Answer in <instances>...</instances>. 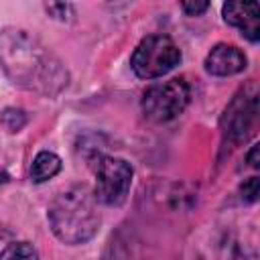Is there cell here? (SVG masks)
<instances>
[{
	"label": "cell",
	"mask_w": 260,
	"mask_h": 260,
	"mask_svg": "<svg viewBox=\"0 0 260 260\" xmlns=\"http://www.w3.org/2000/svg\"><path fill=\"white\" fill-rule=\"evenodd\" d=\"M256 116V93H248L246 89L242 95H236L232 104L225 108L221 126H223V136L230 138L232 142H240L248 128L252 126Z\"/></svg>",
	"instance_id": "obj_6"
},
{
	"label": "cell",
	"mask_w": 260,
	"mask_h": 260,
	"mask_svg": "<svg viewBox=\"0 0 260 260\" xmlns=\"http://www.w3.org/2000/svg\"><path fill=\"white\" fill-rule=\"evenodd\" d=\"M191 100V87L183 77H173L150 85L142 95V112L152 122H171L185 112Z\"/></svg>",
	"instance_id": "obj_4"
},
{
	"label": "cell",
	"mask_w": 260,
	"mask_h": 260,
	"mask_svg": "<svg viewBox=\"0 0 260 260\" xmlns=\"http://www.w3.org/2000/svg\"><path fill=\"white\" fill-rule=\"evenodd\" d=\"M223 20L236 26L242 37L250 43H258L260 39V6L258 2H225L221 8Z\"/></svg>",
	"instance_id": "obj_8"
},
{
	"label": "cell",
	"mask_w": 260,
	"mask_h": 260,
	"mask_svg": "<svg viewBox=\"0 0 260 260\" xmlns=\"http://www.w3.org/2000/svg\"><path fill=\"white\" fill-rule=\"evenodd\" d=\"M6 181H8V175H6V173H0V185L6 183Z\"/></svg>",
	"instance_id": "obj_16"
},
{
	"label": "cell",
	"mask_w": 260,
	"mask_h": 260,
	"mask_svg": "<svg viewBox=\"0 0 260 260\" xmlns=\"http://www.w3.org/2000/svg\"><path fill=\"white\" fill-rule=\"evenodd\" d=\"M61 167H63V162H61V158L55 152L41 150L32 158V165H30V181L32 183H45V181L53 179L61 171Z\"/></svg>",
	"instance_id": "obj_9"
},
{
	"label": "cell",
	"mask_w": 260,
	"mask_h": 260,
	"mask_svg": "<svg viewBox=\"0 0 260 260\" xmlns=\"http://www.w3.org/2000/svg\"><path fill=\"white\" fill-rule=\"evenodd\" d=\"M49 225L53 234L69 246L85 244L100 232L98 199L85 187L61 191L49 205Z\"/></svg>",
	"instance_id": "obj_2"
},
{
	"label": "cell",
	"mask_w": 260,
	"mask_h": 260,
	"mask_svg": "<svg viewBox=\"0 0 260 260\" xmlns=\"http://www.w3.org/2000/svg\"><path fill=\"white\" fill-rule=\"evenodd\" d=\"M181 8L189 16H199V14H203L209 8V2H183Z\"/></svg>",
	"instance_id": "obj_14"
},
{
	"label": "cell",
	"mask_w": 260,
	"mask_h": 260,
	"mask_svg": "<svg viewBox=\"0 0 260 260\" xmlns=\"http://www.w3.org/2000/svg\"><path fill=\"white\" fill-rule=\"evenodd\" d=\"M45 10L51 16L59 18V20H69V16L75 14V8L71 4H67V2H51V4H45Z\"/></svg>",
	"instance_id": "obj_12"
},
{
	"label": "cell",
	"mask_w": 260,
	"mask_h": 260,
	"mask_svg": "<svg viewBox=\"0 0 260 260\" xmlns=\"http://www.w3.org/2000/svg\"><path fill=\"white\" fill-rule=\"evenodd\" d=\"M205 71L209 75L215 77H228V75H236L240 71L246 69L248 65V57L246 53L236 47V45H228V43H217L205 57Z\"/></svg>",
	"instance_id": "obj_7"
},
{
	"label": "cell",
	"mask_w": 260,
	"mask_h": 260,
	"mask_svg": "<svg viewBox=\"0 0 260 260\" xmlns=\"http://www.w3.org/2000/svg\"><path fill=\"white\" fill-rule=\"evenodd\" d=\"M246 162H248L250 167L258 169V165H260V160H258V144H254V146L250 148V152L246 154Z\"/></svg>",
	"instance_id": "obj_15"
},
{
	"label": "cell",
	"mask_w": 260,
	"mask_h": 260,
	"mask_svg": "<svg viewBox=\"0 0 260 260\" xmlns=\"http://www.w3.org/2000/svg\"><path fill=\"white\" fill-rule=\"evenodd\" d=\"M0 67L14 85L47 98L59 95L69 83L63 61L32 32L16 26L0 30Z\"/></svg>",
	"instance_id": "obj_1"
},
{
	"label": "cell",
	"mask_w": 260,
	"mask_h": 260,
	"mask_svg": "<svg viewBox=\"0 0 260 260\" xmlns=\"http://www.w3.org/2000/svg\"><path fill=\"white\" fill-rule=\"evenodd\" d=\"M0 260H39V252L28 242H12L0 252Z\"/></svg>",
	"instance_id": "obj_10"
},
{
	"label": "cell",
	"mask_w": 260,
	"mask_h": 260,
	"mask_svg": "<svg viewBox=\"0 0 260 260\" xmlns=\"http://www.w3.org/2000/svg\"><path fill=\"white\" fill-rule=\"evenodd\" d=\"M0 124L8 132H18L26 124V114L22 110H16V108H6L2 112V116H0Z\"/></svg>",
	"instance_id": "obj_11"
},
{
	"label": "cell",
	"mask_w": 260,
	"mask_h": 260,
	"mask_svg": "<svg viewBox=\"0 0 260 260\" xmlns=\"http://www.w3.org/2000/svg\"><path fill=\"white\" fill-rule=\"evenodd\" d=\"M240 191H242V199L246 203H254L258 199V177H250L248 181H244Z\"/></svg>",
	"instance_id": "obj_13"
},
{
	"label": "cell",
	"mask_w": 260,
	"mask_h": 260,
	"mask_svg": "<svg viewBox=\"0 0 260 260\" xmlns=\"http://www.w3.org/2000/svg\"><path fill=\"white\" fill-rule=\"evenodd\" d=\"M181 63V49L167 35H150L138 43L130 67L140 79H156Z\"/></svg>",
	"instance_id": "obj_3"
},
{
	"label": "cell",
	"mask_w": 260,
	"mask_h": 260,
	"mask_svg": "<svg viewBox=\"0 0 260 260\" xmlns=\"http://www.w3.org/2000/svg\"><path fill=\"white\" fill-rule=\"evenodd\" d=\"M93 173H95L93 197L110 207L122 205L132 185V177H134L132 165L118 156H98Z\"/></svg>",
	"instance_id": "obj_5"
}]
</instances>
